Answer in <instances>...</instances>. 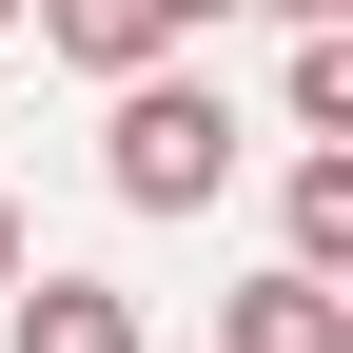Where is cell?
Here are the masks:
<instances>
[{"mask_svg":"<svg viewBox=\"0 0 353 353\" xmlns=\"http://www.w3.org/2000/svg\"><path fill=\"white\" fill-rule=\"evenodd\" d=\"M196 20H236V0H176V39H196Z\"/></svg>","mask_w":353,"mask_h":353,"instance_id":"obj_8","label":"cell"},{"mask_svg":"<svg viewBox=\"0 0 353 353\" xmlns=\"http://www.w3.org/2000/svg\"><path fill=\"white\" fill-rule=\"evenodd\" d=\"M216 353H353V294L314 275V255H275V275L216 294Z\"/></svg>","mask_w":353,"mask_h":353,"instance_id":"obj_2","label":"cell"},{"mask_svg":"<svg viewBox=\"0 0 353 353\" xmlns=\"http://www.w3.org/2000/svg\"><path fill=\"white\" fill-rule=\"evenodd\" d=\"M0 39H20V0H0Z\"/></svg>","mask_w":353,"mask_h":353,"instance_id":"obj_10","label":"cell"},{"mask_svg":"<svg viewBox=\"0 0 353 353\" xmlns=\"http://www.w3.org/2000/svg\"><path fill=\"white\" fill-rule=\"evenodd\" d=\"M275 20H353V0H275Z\"/></svg>","mask_w":353,"mask_h":353,"instance_id":"obj_9","label":"cell"},{"mask_svg":"<svg viewBox=\"0 0 353 353\" xmlns=\"http://www.w3.org/2000/svg\"><path fill=\"white\" fill-rule=\"evenodd\" d=\"M20 353H138V294H99V275H39V294H20Z\"/></svg>","mask_w":353,"mask_h":353,"instance_id":"obj_4","label":"cell"},{"mask_svg":"<svg viewBox=\"0 0 353 353\" xmlns=\"http://www.w3.org/2000/svg\"><path fill=\"white\" fill-rule=\"evenodd\" d=\"M39 39H59L79 79H138V59H176V0H20Z\"/></svg>","mask_w":353,"mask_h":353,"instance_id":"obj_3","label":"cell"},{"mask_svg":"<svg viewBox=\"0 0 353 353\" xmlns=\"http://www.w3.org/2000/svg\"><path fill=\"white\" fill-rule=\"evenodd\" d=\"M294 138H353V20H294V79H275Z\"/></svg>","mask_w":353,"mask_h":353,"instance_id":"obj_5","label":"cell"},{"mask_svg":"<svg viewBox=\"0 0 353 353\" xmlns=\"http://www.w3.org/2000/svg\"><path fill=\"white\" fill-rule=\"evenodd\" d=\"M0 294H20V196H0Z\"/></svg>","mask_w":353,"mask_h":353,"instance_id":"obj_7","label":"cell"},{"mask_svg":"<svg viewBox=\"0 0 353 353\" xmlns=\"http://www.w3.org/2000/svg\"><path fill=\"white\" fill-rule=\"evenodd\" d=\"M236 138H255V118L216 99V79L138 59V79H118V118H99V176H118V216H196V196H236Z\"/></svg>","mask_w":353,"mask_h":353,"instance_id":"obj_1","label":"cell"},{"mask_svg":"<svg viewBox=\"0 0 353 353\" xmlns=\"http://www.w3.org/2000/svg\"><path fill=\"white\" fill-rule=\"evenodd\" d=\"M275 236L314 255V275H353V157H334V138L294 157V196H275Z\"/></svg>","mask_w":353,"mask_h":353,"instance_id":"obj_6","label":"cell"}]
</instances>
